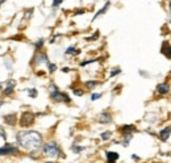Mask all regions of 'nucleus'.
I'll use <instances>...</instances> for the list:
<instances>
[{
  "mask_svg": "<svg viewBox=\"0 0 171 163\" xmlns=\"http://www.w3.org/2000/svg\"><path fill=\"white\" fill-rule=\"evenodd\" d=\"M74 95L75 96H83L84 95V92H83V90H80V88H74Z\"/></svg>",
  "mask_w": 171,
  "mask_h": 163,
  "instance_id": "obj_24",
  "label": "nucleus"
},
{
  "mask_svg": "<svg viewBox=\"0 0 171 163\" xmlns=\"http://www.w3.org/2000/svg\"><path fill=\"white\" fill-rule=\"evenodd\" d=\"M49 95H50V99L56 103H70L71 101L69 95L66 92H61L59 88L54 83H51L50 87H49Z\"/></svg>",
  "mask_w": 171,
  "mask_h": 163,
  "instance_id": "obj_2",
  "label": "nucleus"
},
{
  "mask_svg": "<svg viewBox=\"0 0 171 163\" xmlns=\"http://www.w3.org/2000/svg\"><path fill=\"white\" fill-rule=\"evenodd\" d=\"M170 23H171V20H170Z\"/></svg>",
  "mask_w": 171,
  "mask_h": 163,
  "instance_id": "obj_39",
  "label": "nucleus"
},
{
  "mask_svg": "<svg viewBox=\"0 0 171 163\" xmlns=\"http://www.w3.org/2000/svg\"><path fill=\"white\" fill-rule=\"evenodd\" d=\"M140 75H141V76H143V78H150V75H149V74L148 72H146V71H143V70H140Z\"/></svg>",
  "mask_w": 171,
  "mask_h": 163,
  "instance_id": "obj_29",
  "label": "nucleus"
},
{
  "mask_svg": "<svg viewBox=\"0 0 171 163\" xmlns=\"http://www.w3.org/2000/svg\"><path fill=\"white\" fill-rule=\"evenodd\" d=\"M3 3H4V1H0V5H1V4H3Z\"/></svg>",
  "mask_w": 171,
  "mask_h": 163,
  "instance_id": "obj_37",
  "label": "nucleus"
},
{
  "mask_svg": "<svg viewBox=\"0 0 171 163\" xmlns=\"http://www.w3.org/2000/svg\"><path fill=\"white\" fill-rule=\"evenodd\" d=\"M102 96H103L102 94H92V95H91V100L95 101V100H97V99H100Z\"/></svg>",
  "mask_w": 171,
  "mask_h": 163,
  "instance_id": "obj_28",
  "label": "nucleus"
},
{
  "mask_svg": "<svg viewBox=\"0 0 171 163\" xmlns=\"http://www.w3.org/2000/svg\"><path fill=\"white\" fill-rule=\"evenodd\" d=\"M120 72H121V69H115V70H112L111 74H109V78H113V76L118 75Z\"/></svg>",
  "mask_w": 171,
  "mask_h": 163,
  "instance_id": "obj_25",
  "label": "nucleus"
},
{
  "mask_svg": "<svg viewBox=\"0 0 171 163\" xmlns=\"http://www.w3.org/2000/svg\"><path fill=\"white\" fill-rule=\"evenodd\" d=\"M170 136H171V126L163 128L159 133H158V138H159L162 142H166V141H169Z\"/></svg>",
  "mask_w": 171,
  "mask_h": 163,
  "instance_id": "obj_7",
  "label": "nucleus"
},
{
  "mask_svg": "<svg viewBox=\"0 0 171 163\" xmlns=\"http://www.w3.org/2000/svg\"><path fill=\"white\" fill-rule=\"evenodd\" d=\"M100 83L97 82V80H88V82H86L84 83V86H86V88H88V90H94L95 87H97Z\"/></svg>",
  "mask_w": 171,
  "mask_h": 163,
  "instance_id": "obj_17",
  "label": "nucleus"
},
{
  "mask_svg": "<svg viewBox=\"0 0 171 163\" xmlns=\"http://www.w3.org/2000/svg\"><path fill=\"white\" fill-rule=\"evenodd\" d=\"M19 145L25 150H37L42 146V136L36 130H23L16 136Z\"/></svg>",
  "mask_w": 171,
  "mask_h": 163,
  "instance_id": "obj_1",
  "label": "nucleus"
},
{
  "mask_svg": "<svg viewBox=\"0 0 171 163\" xmlns=\"http://www.w3.org/2000/svg\"><path fill=\"white\" fill-rule=\"evenodd\" d=\"M16 113H11V115H7V116H3V120H4L5 124L8 125H15L16 122Z\"/></svg>",
  "mask_w": 171,
  "mask_h": 163,
  "instance_id": "obj_14",
  "label": "nucleus"
},
{
  "mask_svg": "<svg viewBox=\"0 0 171 163\" xmlns=\"http://www.w3.org/2000/svg\"><path fill=\"white\" fill-rule=\"evenodd\" d=\"M48 163H54V162H48Z\"/></svg>",
  "mask_w": 171,
  "mask_h": 163,
  "instance_id": "obj_38",
  "label": "nucleus"
},
{
  "mask_svg": "<svg viewBox=\"0 0 171 163\" xmlns=\"http://www.w3.org/2000/svg\"><path fill=\"white\" fill-rule=\"evenodd\" d=\"M65 54L66 55H78V54H80V50H79V49H75V46H70V48L66 49Z\"/></svg>",
  "mask_w": 171,
  "mask_h": 163,
  "instance_id": "obj_16",
  "label": "nucleus"
},
{
  "mask_svg": "<svg viewBox=\"0 0 171 163\" xmlns=\"http://www.w3.org/2000/svg\"><path fill=\"white\" fill-rule=\"evenodd\" d=\"M15 87H16V82H15V80H8V83H7V87L4 88V91H3V94H4L5 96H11V95L13 94Z\"/></svg>",
  "mask_w": 171,
  "mask_h": 163,
  "instance_id": "obj_10",
  "label": "nucleus"
},
{
  "mask_svg": "<svg viewBox=\"0 0 171 163\" xmlns=\"http://www.w3.org/2000/svg\"><path fill=\"white\" fill-rule=\"evenodd\" d=\"M169 7H170V12H171V1L169 3Z\"/></svg>",
  "mask_w": 171,
  "mask_h": 163,
  "instance_id": "obj_35",
  "label": "nucleus"
},
{
  "mask_svg": "<svg viewBox=\"0 0 171 163\" xmlns=\"http://www.w3.org/2000/svg\"><path fill=\"white\" fill-rule=\"evenodd\" d=\"M105 156H107V162L108 163H116L118 161V158H120L118 153H116V151H107Z\"/></svg>",
  "mask_w": 171,
  "mask_h": 163,
  "instance_id": "obj_12",
  "label": "nucleus"
},
{
  "mask_svg": "<svg viewBox=\"0 0 171 163\" xmlns=\"http://www.w3.org/2000/svg\"><path fill=\"white\" fill-rule=\"evenodd\" d=\"M13 154H19V149L15 145L7 143L3 147H0V155H13Z\"/></svg>",
  "mask_w": 171,
  "mask_h": 163,
  "instance_id": "obj_5",
  "label": "nucleus"
},
{
  "mask_svg": "<svg viewBox=\"0 0 171 163\" xmlns=\"http://www.w3.org/2000/svg\"><path fill=\"white\" fill-rule=\"evenodd\" d=\"M84 149H86L84 146H79V145H72V146H71V151L75 153V154H79V153H82Z\"/></svg>",
  "mask_w": 171,
  "mask_h": 163,
  "instance_id": "obj_19",
  "label": "nucleus"
},
{
  "mask_svg": "<svg viewBox=\"0 0 171 163\" xmlns=\"http://www.w3.org/2000/svg\"><path fill=\"white\" fill-rule=\"evenodd\" d=\"M99 32H96L95 33V34H94V36H91V37H87V38H86V41H95V39H97V38H99Z\"/></svg>",
  "mask_w": 171,
  "mask_h": 163,
  "instance_id": "obj_26",
  "label": "nucleus"
},
{
  "mask_svg": "<svg viewBox=\"0 0 171 163\" xmlns=\"http://www.w3.org/2000/svg\"><path fill=\"white\" fill-rule=\"evenodd\" d=\"M28 92H29V96L30 97H33V99H34V97H37V90H36V88H30V90H28Z\"/></svg>",
  "mask_w": 171,
  "mask_h": 163,
  "instance_id": "obj_23",
  "label": "nucleus"
},
{
  "mask_svg": "<svg viewBox=\"0 0 171 163\" xmlns=\"http://www.w3.org/2000/svg\"><path fill=\"white\" fill-rule=\"evenodd\" d=\"M48 70H49V72H50V74L56 72L57 71V64L56 63H49L48 64Z\"/></svg>",
  "mask_w": 171,
  "mask_h": 163,
  "instance_id": "obj_22",
  "label": "nucleus"
},
{
  "mask_svg": "<svg viewBox=\"0 0 171 163\" xmlns=\"http://www.w3.org/2000/svg\"><path fill=\"white\" fill-rule=\"evenodd\" d=\"M34 118H36V115H33L30 112H24L20 117V126L23 128L32 126L33 122H34Z\"/></svg>",
  "mask_w": 171,
  "mask_h": 163,
  "instance_id": "obj_4",
  "label": "nucleus"
},
{
  "mask_svg": "<svg viewBox=\"0 0 171 163\" xmlns=\"http://www.w3.org/2000/svg\"><path fill=\"white\" fill-rule=\"evenodd\" d=\"M118 130L123 133V136L124 134H133L134 132L137 130V128L134 126V125H132V124H129V125H124V126H121Z\"/></svg>",
  "mask_w": 171,
  "mask_h": 163,
  "instance_id": "obj_13",
  "label": "nucleus"
},
{
  "mask_svg": "<svg viewBox=\"0 0 171 163\" xmlns=\"http://www.w3.org/2000/svg\"><path fill=\"white\" fill-rule=\"evenodd\" d=\"M133 140V134H124L123 136V145L125 147H128V145H129V142Z\"/></svg>",
  "mask_w": 171,
  "mask_h": 163,
  "instance_id": "obj_18",
  "label": "nucleus"
},
{
  "mask_svg": "<svg viewBox=\"0 0 171 163\" xmlns=\"http://www.w3.org/2000/svg\"><path fill=\"white\" fill-rule=\"evenodd\" d=\"M111 137H112V132H109V130L103 132V133L100 134V138H102V141H108Z\"/></svg>",
  "mask_w": 171,
  "mask_h": 163,
  "instance_id": "obj_20",
  "label": "nucleus"
},
{
  "mask_svg": "<svg viewBox=\"0 0 171 163\" xmlns=\"http://www.w3.org/2000/svg\"><path fill=\"white\" fill-rule=\"evenodd\" d=\"M45 44V41H44V38H39L37 42L34 44V48H36V50H39V49H42V46H44Z\"/></svg>",
  "mask_w": 171,
  "mask_h": 163,
  "instance_id": "obj_21",
  "label": "nucleus"
},
{
  "mask_svg": "<svg viewBox=\"0 0 171 163\" xmlns=\"http://www.w3.org/2000/svg\"><path fill=\"white\" fill-rule=\"evenodd\" d=\"M84 9H82V11H76V12H74V15H82V13H84Z\"/></svg>",
  "mask_w": 171,
  "mask_h": 163,
  "instance_id": "obj_33",
  "label": "nucleus"
},
{
  "mask_svg": "<svg viewBox=\"0 0 171 163\" xmlns=\"http://www.w3.org/2000/svg\"><path fill=\"white\" fill-rule=\"evenodd\" d=\"M42 151L49 158H58L61 155V147L56 141H50L42 146Z\"/></svg>",
  "mask_w": 171,
  "mask_h": 163,
  "instance_id": "obj_3",
  "label": "nucleus"
},
{
  "mask_svg": "<svg viewBox=\"0 0 171 163\" xmlns=\"http://www.w3.org/2000/svg\"><path fill=\"white\" fill-rule=\"evenodd\" d=\"M96 59H91V61H83V62H80V64H79V66L80 67H84V66H87V64H90V63H94L95 62Z\"/></svg>",
  "mask_w": 171,
  "mask_h": 163,
  "instance_id": "obj_27",
  "label": "nucleus"
},
{
  "mask_svg": "<svg viewBox=\"0 0 171 163\" xmlns=\"http://www.w3.org/2000/svg\"><path fill=\"white\" fill-rule=\"evenodd\" d=\"M3 105V101H0V107H1Z\"/></svg>",
  "mask_w": 171,
  "mask_h": 163,
  "instance_id": "obj_36",
  "label": "nucleus"
},
{
  "mask_svg": "<svg viewBox=\"0 0 171 163\" xmlns=\"http://www.w3.org/2000/svg\"><path fill=\"white\" fill-rule=\"evenodd\" d=\"M0 137L4 138V140L7 138V136H5V130H4V128H3V126H0Z\"/></svg>",
  "mask_w": 171,
  "mask_h": 163,
  "instance_id": "obj_30",
  "label": "nucleus"
},
{
  "mask_svg": "<svg viewBox=\"0 0 171 163\" xmlns=\"http://www.w3.org/2000/svg\"><path fill=\"white\" fill-rule=\"evenodd\" d=\"M34 63H36V64H39V63H46V64H49L50 62H49V58H48L46 53H38L37 55H36V58H34Z\"/></svg>",
  "mask_w": 171,
  "mask_h": 163,
  "instance_id": "obj_11",
  "label": "nucleus"
},
{
  "mask_svg": "<svg viewBox=\"0 0 171 163\" xmlns=\"http://www.w3.org/2000/svg\"><path fill=\"white\" fill-rule=\"evenodd\" d=\"M99 122L100 124H111L112 122V115L109 112H103V113H100L99 115Z\"/></svg>",
  "mask_w": 171,
  "mask_h": 163,
  "instance_id": "obj_9",
  "label": "nucleus"
},
{
  "mask_svg": "<svg viewBox=\"0 0 171 163\" xmlns=\"http://www.w3.org/2000/svg\"><path fill=\"white\" fill-rule=\"evenodd\" d=\"M155 90H157V94L158 95H166L170 92V84L166 82L163 83H158L157 87H155Z\"/></svg>",
  "mask_w": 171,
  "mask_h": 163,
  "instance_id": "obj_6",
  "label": "nucleus"
},
{
  "mask_svg": "<svg viewBox=\"0 0 171 163\" xmlns=\"http://www.w3.org/2000/svg\"><path fill=\"white\" fill-rule=\"evenodd\" d=\"M161 53H162V55H164L166 58L171 59V44H170V42H167V41H163V42H162Z\"/></svg>",
  "mask_w": 171,
  "mask_h": 163,
  "instance_id": "obj_8",
  "label": "nucleus"
},
{
  "mask_svg": "<svg viewBox=\"0 0 171 163\" xmlns=\"http://www.w3.org/2000/svg\"><path fill=\"white\" fill-rule=\"evenodd\" d=\"M132 159L133 161H140V156L137 154H132Z\"/></svg>",
  "mask_w": 171,
  "mask_h": 163,
  "instance_id": "obj_31",
  "label": "nucleus"
},
{
  "mask_svg": "<svg viewBox=\"0 0 171 163\" xmlns=\"http://www.w3.org/2000/svg\"><path fill=\"white\" fill-rule=\"evenodd\" d=\"M62 72H70V69H69V67H63V69H62Z\"/></svg>",
  "mask_w": 171,
  "mask_h": 163,
  "instance_id": "obj_34",
  "label": "nucleus"
},
{
  "mask_svg": "<svg viewBox=\"0 0 171 163\" xmlns=\"http://www.w3.org/2000/svg\"><path fill=\"white\" fill-rule=\"evenodd\" d=\"M61 4H62V1H53V7H58Z\"/></svg>",
  "mask_w": 171,
  "mask_h": 163,
  "instance_id": "obj_32",
  "label": "nucleus"
},
{
  "mask_svg": "<svg viewBox=\"0 0 171 163\" xmlns=\"http://www.w3.org/2000/svg\"><path fill=\"white\" fill-rule=\"evenodd\" d=\"M109 5H111V3H109V1H107V3H105V5H104V7H103L102 9H100V11H99V12H96V13H95V16H94V18H92V21H95V20H96V18H97V17H99V16H102V15H104V13H105V12H107V9H108V8H109Z\"/></svg>",
  "mask_w": 171,
  "mask_h": 163,
  "instance_id": "obj_15",
  "label": "nucleus"
}]
</instances>
